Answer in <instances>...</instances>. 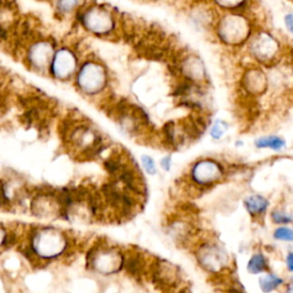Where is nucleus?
Returning <instances> with one entry per match:
<instances>
[{
	"label": "nucleus",
	"instance_id": "obj_1",
	"mask_svg": "<svg viewBox=\"0 0 293 293\" xmlns=\"http://www.w3.org/2000/svg\"><path fill=\"white\" fill-rule=\"evenodd\" d=\"M68 249V239L61 230L52 227L34 229L28 250L36 258L51 260L61 257Z\"/></svg>",
	"mask_w": 293,
	"mask_h": 293
},
{
	"label": "nucleus",
	"instance_id": "obj_2",
	"mask_svg": "<svg viewBox=\"0 0 293 293\" xmlns=\"http://www.w3.org/2000/svg\"><path fill=\"white\" fill-rule=\"evenodd\" d=\"M64 142L76 152L86 157H92L99 152L102 145L100 134L90 126L82 121L75 120L65 125L63 131Z\"/></svg>",
	"mask_w": 293,
	"mask_h": 293
},
{
	"label": "nucleus",
	"instance_id": "obj_3",
	"mask_svg": "<svg viewBox=\"0 0 293 293\" xmlns=\"http://www.w3.org/2000/svg\"><path fill=\"white\" fill-rule=\"evenodd\" d=\"M107 84L106 70L94 61H87L77 75V86L83 93L93 95L101 92Z\"/></svg>",
	"mask_w": 293,
	"mask_h": 293
},
{
	"label": "nucleus",
	"instance_id": "obj_4",
	"mask_svg": "<svg viewBox=\"0 0 293 293\" xmlns=\"http://www.w3.org/2000/svg\"><path fill=\"white\" fill-rule=\"evenodd\" d=\"M80 21L86 30L95 34H107L114 29V17L106 7L89 5L80 14Z\"/></svg>",
	"mask_w": 293,
	"mask_h": 293
},
{
	"label": "nucleus",
	"instance_id": "obj_5",
	"mask_svg": "<svg viewBox=\"0 0 293 293\" xmlns=\"http://www.w3.org/2000/svg\"><path fill=\"white\" fill-rule=\"evenodd\" d=\"M88 260L94 270L104 275L117 273L124 266V257L114 247H94Z\"/></svg>",
	"mask_w": 293,
	"mask_h": 293
},
{
	"label": "nucleus",
	"instance_id": "obj_6",
	"mask_svg": "<svg viewBox=\"0 0 293 293\" xmlns=\"http://www.w3.org/2000/svg\"><path fill=\"white\" fill-rule=\"evenodd\" d=\"M55 53L52 41L41 39L31 44L27 51V60L30 67L37 71H45L51 68Z\"/></svg>",
	"mask_w": 293,
	"mask_h": 293
},
{
	"label": "nucleus",
	"instance_id": "obj_7",
	"mask_svg": "<svg viewBox=\"0 0 293 293\" xmlns=\"http://www.w3.org/2000/svg\"><path fill=\"white\" fill-rule=\"evenodd\" d=\"M77 67H78V60H77L76 54L69 48L63 47L54 53L50 69L54 78L68 80L75 75Z\"/></svg>",
	"mask_w": 293,
	"mask_h": 293
},
{
	"label": "nucleus",
	"instance_id": "obj_8",
	"mask_svg": "<svg viewBox=\"0 0 293 293\" xmlns=\"http://www.w3.org/2000/svg\"><path fill=\"white\" fill-rule=\"evenodd\" d=\"M221 169L218 164L211 160L198 163L193 171L194 179L201 184H208L217 181L221 176Z\"/></svg>",
	"mask_w": 293,
	"mask_h": 293
},
{
	"label": "nucleus",
	"instance_id": "obj_9",
	"mask_svg": "<svg viewBox=\"0 0 293 293\" xmlns=\"http://www.w3.org/2000/svg\"><path fill=\"white\" fill-rule=\"evenodd\" d=\"M246 30V24L243 22L240 17L230 16L223 24L221 33L223 34V39L228 40L230 43H236V41L244 38Z\"/></svg>",
	"mask_w": 293,
	"mask_h": 293
},
{
	"label": "nucleus",
	"instance_id": "obj_10",
	"mask_svg": "<svg viewBox=\"0 0 293 293\" xmlns=\"http://www.w3.org/2000/svg\"><path fill=\"white\" fill-rule=\"evenodd\" d=\"M200 261L203 266L208 270L215 271L221 267L223 257L219 253V251L215 247H206L201 251Z\"/></svg>",
	"mask_w": 293,
	"mask_h": 293
},
{
	"label": "nucleus",
	"instance_id": "obj_11",
	"mask_svg": "<svg viewBox=\"0 0 293 293\" xmlns=\"http://www.w3.org/2000/svg\"><path fill=\"white\" fill-rule=\"evenodd\" d=\"M244 204H245V207L249 211V213L252 215L264 213L268 207V202L266 198L259 196V195H253V196L247 197Z\"/></svg>",
	"mask_w": 293,
	"mask_h": 293
},
{
	"label": "nucleus",
	"instance_id": "obj_12",
	"mask_svg": "<svg viewBox=\"0 0 293 293\" xmlns=\"http://www.w3.org/2000/svg\"><path fill=\"white\" fill-rule=\"evenodd\" d=\"M258 148H270L273 150H282L285 146V141L278 137H264L256 140Z\"/></svg>",
	"mask_w": 293,
	"mask_h": 293
},
{
	"label": "nucleus",
	"instance_id": "obj_13",
	"mask_svg": "<svg viewBox=\"0 0 293 293\" xmlns=\"http://www.w3.org/2000/svg\"><path fill=\"white\" fill-rule=\"evenodd\" d=\"M281 278H278L277 276H275L274 274H269L267 276H264L260 278V288L264 293H269L271 291H274L278 285L282 284Z\"/></svg>",
	"mask_w": 293,
	"mask_h": 293
},
{
	"label": "nucleus",
	"instance_id": "obj_14",
	"mask_svg": "<svg viewBox=\"0 0 293 293\" xmlns=\"http://www.w3.org/2000/svg\"><path fill=\"white\" fill-rule=\"evenodd\" d=\"M266 268H267L266 259H264V257L261 256V254H256V256H253L249 261V264H247V269H249L250 273L252 274L263 273V271L266 270Z\"/></svg>",
	"mask_w": 293,
	"mask_h": 293
},
{
	"label": "nucleus",
	"instance_id": "obj_15",
	"mask_svg": "<svg viewBox=\"0 0 293 293\" xmlns=\"http://www.w3.org/2000/svg\"><path fill=\"white\" fill-rule=\"evenodd\" d=\"M77 6H78V0H59L57 2V7L61 14L71 13Z\"/></svg>",
	"mask_w": 293,
	"mask_h": 293
},
{
	"label": "nucleus",
	"instance_id": "obj_16",
	"mask_svg": "<svg viewBox=\"0 0 293 293\" xmlns=\"http://www.w3.org/2000/svg\"><path fill=\"white\" fill-rule=\"evenodd\" d=\"M227 128H228V126H227L225 121L222 120L215 121L214 125L211 128V137L213 139H220L223 134L226 133Z\"/></svg>",
	"mask_w": 293,
	"mask_h": 293
},
{
	"label": "nucleus",
	"instance_id": "obj_17",
	"mask_svg": "<svg viewBox=\"0 0 293 293\" xmlns=\"http://www.w3.org/2000/svg\"><path fill=\"white\" fill-rule=\"evenodd\" d=\"M274 237L276 239L285 240V242H292L293 240V230L290 228H278L274 233Z\"/></svg>",
	"mask_w": 293,
	"mask_h": 293
},
{
	"label": "nucleus",
	"instance_id": "obj_18",
	"mask_svg": "<svg viewBox=\"0 0 293 293\" xmlns=\"http://www.w3.org/2000/svg\"><path fill=\"white\" fill-rule=\"evenodd\" d=\"M142 164H144L145 170L149 174H155L156 173V165L153 159L150 156H142Z\"/></svg>",
	"mask_w": 293,
	"mask_h": 293
},
{
	"label": "nucleus",
	"instance_id": "obj_19",
	"mask_svg": "<svg viewBox=\"0 0 293 293\" xmlns=\"http://www.w3.org/2000/svg\"><path fill=\"white\" fill-rule=\"evenodd\" d=\"M271 217H273L274 222H276V223H288V222H291V218L288 217V215L283 214V213H282V212H274Z\"/></svg>",
	"mask_w": 293,
	"mask_h": 293
},
{
	"label": "nucleus",
	"instance_id": "obj_20",
	"mask_svg": "<svg viewBox=\"0 0 293 293\" xmlns=\"http://www.w3.org/2000/svg\"><path fill=\"white\" fill-rule=\"evenodd\" d=\"M7 242H8V234L2 227H0V247L7 244Z\"/></svg>",
	"mask_w": 293,
	"mask_h": 293
},
{
	"label": "nucleus",
	"instance_id": "obj_21",
	"mask_svg": "<svg viewBox=\"0 0 293 293\" xmlns=\"http://www.w3.org/2000/svg\"><path fill=\"white\" fill-rule=\"evenodd\" d=\"M217 1L222 6H236L242 1V0H217Z\"/></svg>",
	"mask_w": 293,
	"mask_h": 293
},
{
	"label": "nucleus",
	"instance_id": "obj_22",
	"mask_svg": "<svg viewBox=\"0 0 293 293\" xmlns=\"http://www.w3.org/2000/svg\"><path fill=\"white\" fill-rule=\"evenodd\" d=\"M285 24H287V28L290 32L293 33V15L292 14H289V15L285 16Z\"/></svg>",
	"mask_w": 293,
	"mask_h": 293
},
{
	"label": "nucleus",
	"instance_id": "obj_23",
	"mask_svg": "<svg viewBox=\"0 0 293 293\" xmlns=\"http://www.w3.org/2000/svg\"><path fill=\"white\" fill-rule=\"evenodd\" d=\"M162 166L165 171H170V169H171V158H170V157H165V158L162 160Z\"/></svg>",
	"mask_w": 293,
	"mask_h": 293
},
{
	"label": "nucleus",
	"instance_id": "obj_24",
	"mask_svg": "<svg viewBox=\"0 0 293 293\" xmlns=\"http://www.w3.org/2000/svg\"><path fill=\"white\" fill-rule=\"evenodd\" d=\"M288 267L289 269L293 271V252L288 256Z\"/></svg>",
	"mask_w": 293,
	"mask_h": 293
},
{
	"label": "nucleus",
	"instance_id": "obj_25",
	"mask_svg": "<svg viewBox=\"0 0 293 293\" xmlns=\"http://www.w3.org/2000/svg\"><path fill=\"white\" fill-rule=\"evenodd\" d=\"M290 293H293V285H292V288L290 289Z\"/></svg>",
	"mask_w": 293,
	"mask_h": 293
},
{
	"label": "nucleus",
	"instance_id": "obj_26",
	"mask_svg": "<svg viewBox=\"0 0 293 293\" xmlns=\"http://www.w3.org/2000/svg\"><path fill=\"white\" fill-rule=\"evenodd\" d=\"M0 202H1V200H0Z\"/></svg>",
	"mask_w": 293,
	"mask_h": 293
}]
</instances>
